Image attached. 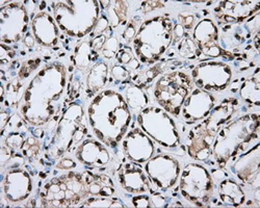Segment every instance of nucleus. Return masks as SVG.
Segmentation results:
<instances>
[{
	"mask_svg": "<svg viewBox=\"0 0 260 208\" xmlns=\"http://www.w3.org/2000/svg\"><path fill=\"white\" fill-rule=\"evenodd\" d=\"M249 2H226L222 3L221 6L215 9L218 14H222L220 18H224L226 22H241L243 19L248 17L252 12L257 11L258 5Z\"/></svg>",
	"mask_w": 260,
	"mask_h": 208,
	"instance_id": "17",
	"label": "nucleus"
},
{
	"mask_svg": "<svg viewBox=\"0 0 260 208\" xmlns=\"http://www.w3.org/2000/svg\"><path fill=\"white\" fill-rule=\"evenodd\" d=\"M192 78L200 89L222 91L229 85L231 70L222 62H205L192 71Z\"/></svg>",
	"mask_w": 260,
	"mask_h": 208,
	"instance_id": "8",
	"label": "nucleus"
},
{
	"mask_svg": "<svg viewBox=\"0 0 260 208\" xmlns=\"http://www.w3.org/2000/svg\"><path fill=\"white\" fill-rule=\"evenodd\" d=\"M90 122L97 136L107 145L121 141L130 122V114L120 94L105 91L99 94L89 109Z\"/></svg>",
	"mask_w": 260,
	"mask_h": 208,
	"instance_id": "1",
	"label": "nucleus"
},
{
	"mask_svg": "<svg viewBox=\"0 0 260 208\" xmlns=\"http://www.w3.org/2000/svg\"><path fill=\"white\" fill-rule=\"evenodd\" d=\"M113 75L116 79L122 80V79H124L128 76V72H127L126 69H124L122 67H115L113 69Z\"/></svg>",
	"mask_w": 260,
	"mask_h": 208,
	"instance_id": "28",
	"label": "nucleus"
},
{
	"mask_svg": "<svg viewBox=\"0 0 260 208\" xmlns=\"http://www.w3.org/2000/svg\"><path fill=\"white\" fill-rule=\"evenodd\" d=\"M89 195V182L84 174L69 173L54 178L46 184L41 199L43 206L67 207L78 203Z\"/></svg>",
	"mask_w": 260,
	"mask_h": 208,
	"instance_id": "4",
	"label": "nucleus"
},
{
	"mask_svg": "<svg viewBox=\"0 0 260 208\" xmlns=\"http://www.w3.org/2000/svg\"><path fill=\"white\" fill-rule=\"evenodd\" d=\"M76 156L83 163L91 165L105 164L110 158L103 146L93 141H86L78 147Z\"/></svg>",
	"mask_w": 260,
	"mask_h": 208,
	"instance_id": "18",
	"label": "nucleus"
},
{
	"mask_svg": "<svg viewBox=\"0 0 260 208\" xmlns=\"http://www.w3.org/2000/svg\"><path fill=\"white\" fill-rule=\"evenodd\" d=\"M107 75V67L104 62H99L93 69L91 74L89 75L88 85L92 90H98L102 88L106 82Z\"/></svg>",
	"mask_w": 260,
	"mask_h": 208,
	"instance_id": "21",
	"label": "nucleus"
},
{
	"mask_svg": "<svg viewBox=\"0 0 260 208\" xmlns=\"http://www.w3.org/2000/svg\"><path fill=\"white\" fill-rule=\"evenodd\" d=\"M82 206L84 207H123V205L117 201L108 200L103 198H94L86 201Z\"/></svg>",
	"mask_w": 260,
	"mask_h": 208,
	"instance_id": "25",
	"label": "nucleus"
},
{
	"mask_svg": "<svg viewBox=\"0 0 260 208\" xmlns=\"http://www.w3.org/2000/svg\"><path fill=\"white\" fill-rule=\"evenodd\" d=\"M32 29L37 41L44 46H53L57 41V28L47 13H40L32 22Z\"/></svg>",
	"mask_w": 260,
	"mask_h": 208,
	"instance_id": "15",
	"label": "nucleus"
},
{
	"mask_svg": "<svg viewBox=\"0 0 260 208\" xmlns=\"http://www.w3.org/2000/svg\"><path fill=\"white\" fill-rule=\"evenodd\" d=\"M126 96L130 107L136 111L141 110L147 104V97L139 88L130 87L126 92Z\"/></svg>",
	"mask_w": 260,
	"mask_h": 208,
	"instance_id": "22",
	"label": "nucleus"
},
{
	"mask_svg": "<svg viewBox=\"0 0 260 208\" xmlns=\"http://www.w3.org/2000/svg\"><path fill=\"white\" fill-rule=\"evenodd\" d=\"M90 54H92V49L88 43L80 45V47L76 49V65L79 68L88 66L91 61Z\"/></svg>",
	"mask_w": 260,
	"mask_h": 208,
	"instance_id": "24",
	"label": "nucleus"
},
{
	"mask_svg": "<svg viewBox=\"0 0 260 208\" xmlns=\"http://www.w3.org/2000/svg\"><path fill=\"white\" fill-rule=\"evenodd\" d=\"M107 27V21L105 20V18H101V20L98 21V25H97V30H96V33H99V32H102L105 30V28Z\"/></svg>",
	"mask_w": 260,
	"mask_h": 208,
	"instance_id": "30",
	"label": "nucleus"
},
{
	"mask_svg": "<svg viewBox=\"0 0 260 208\" xmlns=\"http://www.w3.org/2000/svg\"><path fill=\"white\" fill-rule=\"evenodd\" d=\"M2 40L7 43L19 41L27 28L28 16L20 4H12L2 11Z\"/></svg>",
	"mask_w": 260,
	"mask_h": 208,
	"instance_id": "9",
	"label": "nucleus"
},
{
	"mask_svg": "<svg viewBox=\"0 0 260 208\" xmlns=\"http://www.w3.org/2000/svg\"><path fill=\"white\" fill-rule=\"evenodd\" d=\"M178 50L182 56L187 58H196L201 54V50L190 39H183L180 43Z\"/></svg>",
	"mask_w": 260,
	"mask_h": 208,
	"instance_id": "23",
	"label": "nucleus"
},
{
	"mask_svg": "<svg viewBox=\"0 0 260 208\" xmlns=\"http://www.w3.org/2000/svg\"><path fill=\"white\" fill-rule=\"evenodd\" d=\"M120 181L124 189L130 193H143L149 190V184L142 169L135 163L125 164L120 173Z\"/></svg>",
	"mask_w": 260,
	"mask_h": 208,
	"instance_id": "16",
	"label": "nucleus"
},
{
	"mask_svg": "<svg viewBox=\"0 0 260 208\" xmlns=\"http://www.w3.org/2000/svg\"><path fill=\"white\" fill-rule=\"evenodd\" d=\"M258 116L250 115L230 124L219 132L213 149L220 163L225 162L237 154L246 151L252 140L258 141Z\"/></svg>",
	"mask_w": 260,
	"mask_h": 208,
	"instance_id": "2",
	"label": "nucleus"
},
{
	"mask_svg": "<svg viewBox=\"0 0 260 208\" xmlns=\"http://www.w3.org/2000/svg\"><path fill=\"white\" fill-rule=\"evenodd\" d=\"M5 190L7 198L12 202L22 201L31 191V182L28 174L22 170H14L8 173Z\"/></svg>",
	"mask_w": 260,
	"mask_h": 208,
	"instance_id": "14",
	"label": "nucleus"
},
{
	"mask_svg": "<svg viewBox=\"0 0 260 208\" xmlns=\"http://www.w3.org/2000/svg\"><path fill=\"white\" fill-rule=\"evenodd\" d=\"M75 164L73 163V161L72 160H69V159H64V160H62L57 166L58 168H60V169H71V168H73Z\"/></svg>",
	"mask_w": 260,
	"mask_h": 208,
	"instance_id": "29",
	"label": "nucleus"
},
{
	"mask_svg": "<svg viewBox=\"0 0 260 208\" xmlns=\"http://www.w3.org/2000/svg\"><path fill=\"white\" fill-rule=\"evenodd\" d=\"M180 187L182 195L189 201L203 205L208 201L212 191V181L208 172L203 166L190 163L187 164L181 176Z\"/></svg>",
	"mask_w": 260,
	"mask_h": 208,
	"instance_id": "7",
	"label": "nucleus"
},
{
	"mask_svg": "<svg viewBox=\"0 0 260 208\" xmlns=\"http://www.w3.org/2000/svg\"><path fill=\"white\" fill-rule=\"evenodd\" d=\"M139 123L154 140L165 147H176L179 138L173 120L161 110L151 108L139 117Z\"/></svg>",
	"mask_w": 260,
	"mask_h": 208,
	"instance_id": "6",
	"label": "nucleus"
},
{
	"mask_svg": "<svg viewBox=\"0 0 260 208\" xmlns=\"http://www.w3.org/2000/svg\"><path fill=\"white\" fill-rule=\"evenodd\" d=\"M220 195L224 203L238 206L245 201V195L241 187L232 180H225L221 183Z\"/></svg>",
	"mask_w": 260,
	"mask_h": 208,
	"instance_id": "19",
	"label": "nucleus"
},
{
	"mask_svg": "<svg viewBox=\"0 0 260 208\" xmlns=\"http://www.w3.org/2000/svg\"><path fill=\"white\" fill-rule=\"evenodd\" d=\"M192 91V80L182 72L162 76L155 85L154 95L167 112L178 116L187 95Z\"/></svg>",
	"mask_w": 260,
	"mask_h": 208,
	"instance_id": "5",
	"label": "nucleus"
},
{
	"mask_svg": "<svg viewBox=\"0 0 260 208\" xmlns=\"http://www.w3.org/2000/svg\"><path fill=\"white\" fill-rule=\"evenodd\" d=\"M214 102L215 99L211 94L199 89L194 90L185 101L182 109L185 122L187 124H191L204 119L213 108Z\"/></svg>",
	"mask_w": 260,
	"mask_h": 208,
	"instance_id": "11",
	"label": "nucleus"
},
{
	"mask_svg": "<svg viewBox=\"0 0 260 208\" xmlns=\"http://www.w3.org/2000/svg\"><path fill=\"white\" fill-rule=\"evenodd\" d=\"M117 58H118V60L121 62V64H126V65H128L130 61H132L133 59H134V55H133V53L130 52V51H126V50H121L119 53H118V55H117Z\"/></svg>",
	"mask_w": 260,
	"mask_h": 208,
	"instance_id": "26",
	"label": "nucleus"
},
{
	"mask_svg": "<svg viewBox=\"0 0 260 208\" xmlns=\"http://www.w3.org/2000/svg\"><path fill=\"white\" fill-rule=\"evenodd\" d=\"M124 150L127 156L137 162H144L153 154V144L140 129H134L124 141Z\"/></svg>",
	"mask_w": 260,
	"mask_h": 208,
	"instance_id": "12",
	"label": "nucleus"
},
{
	"mask_svg": "<svg viewBox=\"0 0 260 208\" xmlns=\"http://www.w3.org/2000/svg\"><path fill=\"white\" fill-rule=\"evenodd\" d=\"M194 41L198 47L206 55L219 56L221 49L218 47V29L211 20H203L197 25L193 31Z\"/></svg>",
	"mask_w": 260,
	"mask_h": 208,
	"instance_id": "13",
	"label": "nucleus"
},
{
	"mask_svg": "<svg viewBox=\"0 0 260 208\" xmlns=\"http://www.w3.org/2000/svg\"><path fill=\"white\" fill-rule=\"evenodd\" d=\"M146 170L158 189L167 190L176 182L179 174V164L174 158L159 155L147 164Z\"/></svg>",
	"mask_w": 260,
	"mask_h": 208,
	"instance_id": "10",
	"label": "nucleus"
},
{
	"mask_svg": "<svg viewBox=\"0 0 260 208\" xmlns=\"http://www.w3.org/2000/svg\"><path fill=\"white\" fill-rule=\"evenodd\" d=\"M134 205L137 207H150V200L147 196H138L134 198Z\"/></svg>",
	"mask_w": 260,
	"mask_h": 208,
	"instance_id": "27",
	"label": "nucleus"
},
{
	"mask_svg": "<svg viewBox=\"0 0 260 208\" xmlns=\"http://www.w3.org/2000/svg\"><path fill=\"white\" fill-rule=\"evenodd\" d=\"M172 42L170 20L162 17L149 20L143 24L134 41L135 50L146 64H153Z\"/></svg>",
	"mask_w": 260,
	"mask_h": 208,
	"instance_id": "3",
	"label": "nucleus"
},
{
	"mask_svg": "<svg viewBox=\"0 0 260 208\" xmlns=\"http://www.w3.org/2000/svg\"><path fill=\"white\" fill-rule=\"evenodd\" d=\"M242 97L250 103L259 106V80L258 76L247 80L241 90Z\"/></svg>",
	"mask_w": 260,
	"mask_h": 208,
	"instance_id": "20",
	"label": "nucleus"
}]
</instances>
